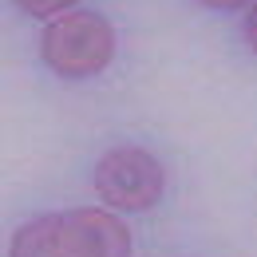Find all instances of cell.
<instances>
[{
  "instance_id": "obj_1",
  "label": "cell",
  "mask_w": 257,
  "mask_h": 257,
  "mask_svg": "<svg viewBox=\"0 0 257 257\" xmlns=\"http://www.w3.org/2000/svg\"><path fill=\"white\" fill-rule=\"evenodd\" d=\"M40 52H44V64L56 75L83 79V75H95L111 64L115 32L99 12H67L44 28Z\"/></svg>"
},
{
  "instance_id": "obj_2",
  "label": "cell",
  "mask_w": 257,
  "mask_h": 257,
  "mask_svg": "<svg viewBox=\"0 0 257 257\" xmlns=\"http://www.w3.org/2000/svg\"><path fill=\"white\" fill-rule=\"evenodd\" d=\"M166 174H162L159 159H151L139 147H119L107 151L95 166V190L107 206L115 210H151L162 198Z\"/></svg>"
},
{
  "instance_id": "obj_3",
  "label": "cell",
  "mask_w": 257,
  "mask_h": 257,
  "mask_svg": "<svg viewBox=\"0 0 257 257\" xmlns=\"http://www.w3.org/2000/svg\"><path fill=\"white\" fill-rule=\"evenodd\" d=\"M60 237L67 257H131V233L107 210H71L60 214Z\"/></svg>"
},
{
  "instance_id": "obj_4",
  "label": "cell",
  "mask_w": 257,
  "mask_h": 257,
  "mask_svg": "<svg viewBox=\"0 0 257 257\" xmlns=\"http://www.w3.org/2000/svg\"><path fill=\"white\" fill-rule=\"evenodd\" d=\"M8 257H67L64 237H60V214L20 225L8 245Z\"/></svg>"
},
{
  "instance_id": "obj_5",
  "label": "cell",
  "mask_w": 257,
  "mask_h": 257,
  "mask_svg": "<svg viewBox=\"0 0 257 257\" xmlns=\"http://www.w3.org/2000/svg\"><path fill=\"white\" fill-rule=\"evenodd\" d=\"M28 16H40V20H48V16H60V12H67L75 0H16Z\"/></svg>"
},
{
  "instance_id": "obj_6",
  "label": "cell",
  "mask_w": 257,
  "mask_h": 257,
  "mask_svg": "<svg viewBox=\"0 0 257 257\" xmlns=\"http://www.w3.org/2000/svg\"><path fill=\"white\" fill-rule=\"evenodd\" d=\"M245 40H249V48L257 52V0L249 4V12H245Z\"/></svg>"
},
{
  "instance_id": "obj_7",
  "label": "cell",
  "mask_w": 257,
  "mask_h": 257,
  "mask_svg": "<svg viewBox=\"0 0 257 257\" xmlns=\"http://www.w3.org/2000/svg\"><path fill=\"white\" fill-rule=\"evenodd\" d=\"M206 8H241L245 0H202Z\"/></svg>"
}]
</instances>
